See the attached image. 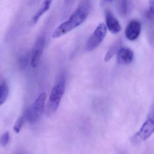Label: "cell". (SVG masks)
<instances>
[{
	"mask_svg": "<svg viewBox=\"0 0 154 154\" xmlns=\"http://www.w3.org/2000/svg\"><path fill=\"white\" fill-rule=\"evenodd\" d=\"M26 120V116H25V115H24V116L20 117V118L18 119L17 120V121L16 123H15V125H14V128H13L14 131L16 133H19L21 128H22V126H23L24 123H25Z\"/></svg>",
	"mask_w": 154,
	"mask_h": 154,
	"instance_id": "5bb4252c",
	"label": "cell"
},
{
	"mask_svg": "<svg viewBox=\"0 0 154 154\" xmlns=\"http://www.w3.org/2000/svg\"><path fill=\"white\" fill-rule=\"evenodd\" d=\"M51 4V2H44V4H43L42 7L37 12L35 13L33 17L32 21L34 24L37 23L38 21L41 17L49 10Z\"/></svg>",
	"mask_w": 154,
	"mask_h": 154,
	"instance_id": "8fae6325",
	"label": "cell"
},
{
	"mask_svg": "<svg viewBox=\"0 0 154 154\" xmlns=\"http://www.w3.org/2000/svg\"><path fill=\"white\" fill-rule=\"evenodd\" d=\"M149 6L150 12L154 15V0H149Z\"/></svg>",
	"mask_w": 154,
	"mask_h": 154,
	"instance_id": "e0dca14e",
	"label": "cell"
},
{
	"mask_svg": "<svg viewBox=\"0 0 154 154\" xmlns=\"http://www.w3.org/2000/svg\"><path fill=\"white\" fill-rule=\"evenodd\" d=\"M121 41L119 40L111 46L104 57V60L105 62H107L109 61L115 54H117L119 49L121 48Z\"/></svg>",
	"mask_w": 154,
	"mask_h": 154,
	"instance_id": "30bf717a",
	"label": "cell"
},
{
	"mask_svg": "<svg viewBox=\"0 0 154 154\" xmlns=\"http://www.w3.org/2000/svg\"><path fill=\"white\" fill-rule=\"evenodd\" d=\"M154 132V120L149 119L142 125L140 130L133 136L131 141L134 144H139L147 140Z\"/></svg>",
	"mask_w": 154,
	"mask_h": 154,
	"instance_id": "5b68a950",
	"label": "cell"
},
{
	"mask_svg": "<svg viewBox=\"0 0 154 154\" xmlns=\"http://www.w3.org/2000/svg\"><path fill=\"white\" fill-rule=\"evenodd\" d=\"M141 30L140 22L137 20H132L129 22L125 29L126 38L130 41L136 40L140 35Z\"/></svg>",
	"mask_w": 154,
	"mask_h": 154,
	"instance_id": "52a82bcc",
	"label": "cell"
},
{
	"mask_svg": "<svg viewBox=\"0 0 154 154\" xmlns=\"http://www.w3.org/2000/svg\"><path fill=\"white\" fill-rule=\"evenodd\" d=\"M106 33V26L103 23H100L87 40L85 46L86 51H92L97 48L103 41Z\"/></svg>",
	"mask_w": 154,
	"mask_h": 154,
	"instance_id": "277c9868",
	"label": "cell"
},
{
	"mask_svg": "<svg viewBox=\"0 0 154 154\" xmlns=\"http://www.w3.org/2000/svg\"><path fill=\"white\" fill-rule=\"evenodd\" d=\"M118 10L122 16H126L129 11V3L128 0H120L118 4Z\"/></svg>",
	"mask_w": 154,
	"mask_h": 154,
	"instance_id": "4fadbf2b",
	"label": "cell"
},
{
	"mask_svg": "<svg viewBox=\"0 0 154 154\" xmlns=\"http://www.w3.org/2000/svg\"><path fill=\"white\" fill-rule=\"evenodd\" d=\"M104 1L106 2H111L112 1V0H104Z\"/></svg>",
	"mask_w": 154,
	"mask_h": 154,
	"instance_id": "ffe728a7",
	"label": "cell"
},
{
	"mask_svg": "<svg viewBox=\"0 0 154 154\" xmlns=\"http://www.w3.org/2000/svg\"><path fill=\"white\" fill-rule=\"evenodd\" d=\"M134 58L133 51L129 48L121 47L117 53V62L121 65L131 63Z\"/></svg>",
	"mask_w": 154,
	"mask_h": 154,
	"instance_id": "9c48e42d",
	"label": "cell"
},
{
	"mask_svg": "<svg viewBox=\"0 0 154 154\" xmlns=\"http://www.w3.org/2000/svg\"><path fill=\"white\" fill-rule=\"evenodd\" d=\"M90 10L89 0H83L69 18L55 30L52 35L53 37L58 38L81 26L87 19Z\"/></svg>",
	"mask_w": 154,
	"mask_h": 154,
	"instance_id": "6da1fadb",
	"label": "cell"
},
{
	"mask_svg": "<svg viewBox=\"0 0 154 154\" xmlns=\"http://www.w3.org/2000/svg\"><path fill=\"white\" fill-rule=\"evenodd\" d=\"M45 44V39L44 37L38 38L34 45L30 57L31 66L35 68L38 65L39 60L44 51Z\"/></svg>",
	"mask_w": 154,
	"mask_h": 154,
	"instance_id": "8992f818",
	"label": "cell"
},
{
	"mask_svg": "<svg viewBox=\"0 0 154 154\" xmlns=\"http://www.w3.org/2000/svg\"><path fill=\"white\" fill-rule=\"evenodd\" d=\"M10 138V133L8 131H6L3 133L0 138L1 145L3 147L6 146L9 142Z\"/></svg>",
	"mask_w": 154,
	"mask_h": 154,
	"instance_id": "9a60e30c",
	"label": "cell"
},
{
	"mask_svg": "<svg viewBox=\"0 0 154 154\" xmlns=\"http://www.w3.org/2000/svg\"><path fill=\"white\" fill-rule=\"evenodd\" d=\"M29 55L27 54H23L20 57L19 59L18 63L20 68H25L27 65L29 63Z\"/></svg>",
	"mask_w": 154,
	"mask_h": 154,
	"instance_id": "2e32d148",
	"label": "cell"
},
{
	"mask_svg": "<svg viewBox=\"0 0 154 154\" xmlns=\"http://www.w3.org/2000/svg\"><path fill=\"white\" fill-rule=\"evenodd\" d=\"M9 94V89L7 83L3 82L0 85V104L5 103Z\"/></svg>",
	"mask_w": 154,
	"mask_h": 154,
	"instance_id": "7c38bea8",
	"label": "cell"
},
{
	"mask_svg": "<svg viewBox=\"0 0 154 154\" xmlns=\"http://www.w3.org/2000/svg\"><path fill=\"white\" fill-rule=\"evenodd\" d=\"M46 98L45 93H42L26 112L25 115L26 120L29 122L35 123L39 119L44 110Z\"/></svg>",
	"mask_w": 154,
	"mask_h": 154,
	"instance_id": "3957f363",
	"label": "cell"
},
{
	"mask_svg": "<svg viewBox=\"0 0 154 154\" xmlns=\"http://www.w3.org/2000/svg\"><path fill=\"white\" fill-rule=\"evenodd\" d=\"M105 20L107 28L112 34H118L120 32L122 29L120 24L110 11L105 12Z\"/></svg>",
	"mask_w": 154,
	"mask_h": 154,
	"instance_id": "ba28073f",
	"label": "cell"
},
{
	"mask_svg": "<svg viewBox=\"0 0 154 154\" xmlns=\"http://www.w3.org/2000/svg\"><path fill=\"white\" fill-rule=\"evenodd\" d=\"M70 1H71V0H64L65 3H68V2H69Z\"/></svg>",
	"mask_w": 154,
	"mask_h": 154,
	"instance_id": "d6986e66",
	"label": "cell"
},
{
	"mask_svg": "<svg viewBox=\"0 0 154 154\" xmlns=\"http://www.w3.org/2000/svg\"><path fill=\"white\" fill-rule=\"evenodd\" d=\"M53 1V0H45V1L51 2V3H52V1Z\"/></svg>",
	"mask_w": 154,
	"mask_h": 154,
	"instance_id": "ac0fdd59",
	"label": "cell"
},
{
	"mask_svg": "<svg viewBox=\"0 0 154 154\" xmlns=\"http://www.w3.org/2000/svg\"><path fill=\"white\" fill-rule=\"evenodd\" d=\"M65 87V78L63 75L60 76L57 84L52 89L46 109L47 115H51L56 111L59 107Z\"/></svg>",
	"mask_w": 154,
	"mask_h": 154,
	"instance_id": "7a4b0ae2",
	"label": "cell"
}]
</instances>
